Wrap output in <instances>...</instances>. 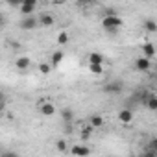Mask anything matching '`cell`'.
Listing matches in <instances>:
<instances>
[{"mask_svg":"<svg viewBox=\"0 0 157 157\" xmlns=\"http://www.w3.org/2000/svg\"><path fill=\"white\" fill-rule=\"evenodd\" d=\"M30 65H32V61H30V57H17L15 59V68H19V70H26V68H30Z\"/></svg>","mask_w":157,"mask_h":157,"instance_id":"9c48e42d","label":"cell"},{"mask_svg":"<svg viewBox=\"0 0 157 157\" xmlns=\"http://www.w3.org/2000/svg\"><path fill=\"white\" fill-rule=\"evenodd\" d=\"M93 4V0H78V6L83 8V6H91Z\"/></svg>","mask_w":157,"mask_h":157,"instance_id":"cb8c5ba5","label":"cell"},{"mask_svg":"<svg viewBox=\"0 0 157 157\" xmlns=\"http://www.w3.org/2000/svg\"><path fill=\"white\" fill-rule=\"evenodd\" d=\"M52 68H54V67L48 65V63H41V65H39V72H41V74H48Z\"/></svg>","mask_w":157,"mask_h":157,"instance_id":"7402d4cb","label":"cell"},{"mask_svg":"<svg viewBox=\"0 0 157 157\" xmlns=\"http://www.w3.org/2000/svg\"><path fill=\"white\" fill-rule=\"evenodd\" d=\"M155 68H157V65H155Z\"/></svg>","mask_w":157,"mask_h":157,"instance_id":"83f0119b","label":"cell"},{"mask_svg":"<svg viewBox=\"0 0 157 157\" xmlns=\"http://www.w3.org/2000/svg\"><path fill=\"white\" fill-rule=\"evenodd\" d=\"M6 2L10 6H19V4H22V0H6Z\"/></svg>","mask_w":157,"mask_h":157,"instance_id":"d4e9b609","label":"cell"},{"mask_svg":"<svg viewBox=\"0 0 157 157\" xmlns=\"http://www.w3.org/2000/svg\"><path fill=\"white\" fill-rule=\"evenodd\" d=\"M89 70L98 76V74L104 72V63H89Z\"/></svg>","mask_w":157,"mask_h":157,"instance_id":"ac0fdd59","label":"cell"},{"mask_svg":"<svg viewBox=\"0 0 157 157\" xmlns=\"http://www.w3.org/2000/svg\"><path fill=\"white\" fill-rule=\"evenodd\" d=\"M89 63H104V54H100V52L89 54Z\"/></svg>","mask_w":157,"mask_h":157,"instance_id":"d6986e66","label":"cell"},{"mask_svg":"<svg viewBox=\"0 0 157 157\" xmlns=\"http://www.w3.org/2000/svg\"><path fill=\"white\" fill-rule=\"evenodd\" d=\"M37 26V19H33L32 15H24V19L21 21V28L22 30H33Z\"/></svg>","mask_w":157,"mask_h":157,"instance_id":"8992f818","label":"cell"},{"mask_svg":"<svg viewBox=\"0 0 157 157\" xmlns=\"http://www.w3.org/2000/svg\"><path fill=\"white\" fill-rule=\"evenodd\" d=\"M70 153H72V155H89V153H91V148H87V146H83V144H74V146L70 148Z\"/></svg>","mask_w":157,"mask_h":157,"instance_id":"52a82bcc","label":"cell"},{"mask_svg":"<svg viewBox=\"0 0 157 157\" xmlns=\"http://www.w3.org/2000/svg\"><path fill=\"white\" fill-rule=\"evenodd\" d=\"M33 10H35V6H32V4H21V13L22 15H32Z\"/></svg>","mask_w":157,"mask_h":157,"instance_id":"ffe728a7","label":"cell"},{"mask_svg":"<svg viewBox=\"0 0 157 157\" xmlns=\"http://www.w3.org/2000/svg\"><path fill=\"white\" fill-rule=\"evenodd\" d=\"M89 124L96 129V128H104L105 120H104V117H100V115H91V117H89Z\"/></svg>","mask_w":157,"mask_h":157,"instance_id":"8fae6325","label":"cell"},{"mask_svg":"<svg viewBox=\"0 0 157 157\" xmlns=\"http://www.w3.org/2000/svg\"><path fill=\"white\" fill-rule=\"evenodd\" d=\"M68 43V33L67 32H59L57 33V44H67Z\"/></svg>","mask_w":157,"mask_h":157,"instance_id":"44dd1931","label":"cell"},{"mask_svg":"<svg viewBox=\"0 0 157 157\" xmlns=\"http://www.w3.org/2000/svg\"><path fill=\"white\" fill-rule=\"evenodd\" d=\"M39 111H41V115H44V117H52V115L56 113V105H54L52 102H41Z\"/></svg>","mask_w":157,"mask_h":157,"instance_id":"277c9868","label":"cell"},{"mask_svg":"<svg viewBox=\"0 0 157 157\" xmlns=\"http://www.w3.org/2000/svg\"><path fill=\"white\" fill-rule=\"evenodd\" d=\"M118 120L122 122V124H131L133 122V111L129 109V107H126V109H122L120 113H118Z\"/></svg>","mask_w":157,"mask_h":157,"instance_id":"5b68a950","label":"cell"},{"mask_svg":"<svg viewBox=\"0 0 157 157\" xmlns=\"http://www.w3.org/2000/svg\"><path fill=\"white\" fill-rule=\"evenodd\" d=\"M142 54H144L146 57H150V59H151V57L155 56V46H153L151 43H148V41H146V43L142 44Z\"/></svg>","mask_w":157,"mask_h":157,"instance_id":"5bb4252c","label":"cell"},{"mask_svg":"<svg viewBox=\"0 0 157 157\" xmlns=\"http://www.w3.org/2000/svg\"><path fill=\"white\" fill-rule=\"evenodd\" d=\"M63 56H65V54H63L61 50L54 52V54H52V61H50V65H52L54 68H57V67L61 65V61H63Z\"/></svg>","mask_w":157,"mask_h":157,"instance_id":"9a60e30c","label":"cell"},{"mask_svg":"<svg viewBox=\"0 0 157 157\" xmlns=\"http://www.w3.org/2000/svg\"><path fill=\"white\" fill-rule=\"evenodd\" d=\"M122 89H124V83L120 80H113L104 85V93H107V94H120Z\"/></svg>","mask_w":157,"mask_h":157,"instance_id":"7a4b0ae2","label":"cell"},{"mask_svg":"<svg viewBox=\"0 0 157 157\" xmlns=\"http://www.w3.org/2000/svg\"><path fill=\"white\" fill-rule=\"evenodd\" d=\"M142 153L148 155V157H155V155H157V139H151V140L148 142V146L144 148Z\"/></svg>","mask_w":157,"mask_h":157,"instance_id":"ba28073f","label":"cell"},{"mask_svg":"<svg viewBox=\"0 0 157 157\" xmlns=\"http://www.w3.org/2000/svg\"><path fill=\"white\" fill-rule=\"evenodd\" d=\"M39 22H41V26H46V28H48V26H52V24H54V17H52L50 13H43Z\"/></svg>","mask_w":157,"mask_h":157,"instance_id":"e0dca14e","label":"cell"},{"mask_svg":"<svg viewBox=\"0 0 157 157\" xmlns=\"http://www.w3.org/2000/svg\"><path fill=\"white\" fill-rule=\"evenodd\" d=\"M54 2H56V4H65L67 0H54Z\"/></svg>","mask_w":157,"mask_h":157,"instance_id":"4316f807","label":"cell"},{"mask_svg":"<svg viewBox=\"0 0 157 157\" xmlns=\"http://www.w3.org/2000/svg\"><path fill=\"white\" fill-rule=\"evenodd\" d=\"M22 4H32V6H37V0H22Z\"/></svg>","mask_w":157,"mask_h":157,"instance_id":"484cf974","label":"cell"},{"mask_svg":"<svg viewBox=\"0 0 157 157\" xmlns=\"http://www.w3.org/2000/svg\"><path fill=\"white\" fill-rule=\"evenodd\" d=\"M93 129H94V128H93L91 124H87V126H83V128H82V133H80V137H82V140H83V142L91 139V135H93Z\"/></svg>","mask_w":157,"mask_h":157,"instance_id":"2e32d148","label":"cell"},{"mask_svg":"<svg viewBox=\"0 0 157 157\" xmlns=\"http://www.w3.org/2000/svg\"><path fill=\"white\" fill-rule=\"evenodd\" d=\"M61 118H63L65 124H72V122H74V111H72L70 107L61 109Z\"/></svg>","mask_w":157,"mask_h":157,"instance_id":"30bf717a","label":"cell"},{"mask_svg":"<svg viewBox=\"0 0 157 157\" xmlns=\"http://www.w3.org/2000/svg\"><path fill=\"white\" fill-rule=\"evenodd\" d=\"M135 68H137L139 72H148V70L151 68V61H150V57H146V56L139 57V59L135 61Z\"/></svg>","mask_w":157,"mask_h":157,"instance_id":"3957f363","label":"cell"},{"mask_svg":"<svg viewBox=\"0 0 157 157\" xmlns=\"http://www.w3.org/2000/svg\"><path fill=\"white\" fill-rule=\"evenodd\" d=\"M144 105L150 109V111H157V96L155 94H148V98H146V102H144Z\"/></svg>","mask_w":157,"mask_h":157,"instance_id":"4fadbf2b","label":"cell"},{"mask_svg":"<svg viewBox=\"0 0 157 157\" xmlns=\"http://www.w3.org/2000/svg\"><path fill=\"white\" fill-rule=\"evenodd\" d=\"M142 28H144V32H148V33H155V32H157V22L151 21V19H146V21L142 22Z\"/></svg>","mask_w":157,"mask_h":157,"instance_id":"7c38bea8","label":"cell"},{"mask_svg":"<svg viewBox=\"0 0 157 157\" xmlns=\"http://www.w3.org/2000/svg\"><path fill=\"white\" fill-rule=\"evenodd\" d=\"M124 22H122V19L118 17V15H115V13H111V15H105L104 19H102V26H104V30L105 32H109V33H117L118 30H120V26H122Z\"/></svg>","mask_w":157,"mask_h":157,"instance_id":"6da1fadb","label":"cell"},{"mask_svg":"<svg viewBox=\"0 0 157 157\" xmlns=\"http://www.w3.org/2000/svg\"><path fill=\"white\" fill-rule=\"evenodd\" d=\"M56 148L63 153V151H67V142H65V140H57V142H56Z\"/></svg>","mask_w":157,"mask_h":157,"instance_id":"603a6c76","label":"cell"}]
</instances>
